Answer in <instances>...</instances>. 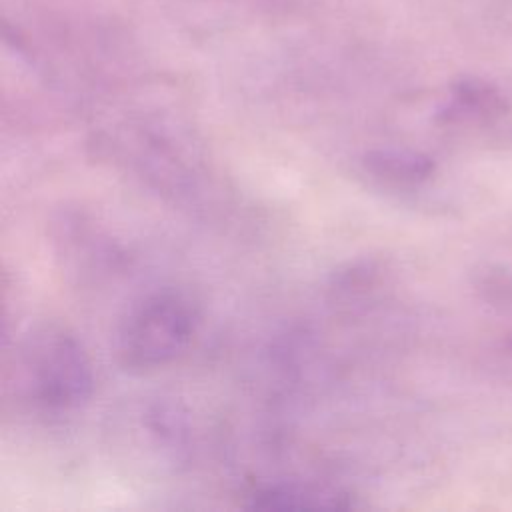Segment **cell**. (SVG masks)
Returning <instances> with one entry per match:
<instances>
[{
  "label": "cell",
  "mask_w": 512,
  "mask_h": 512,
  "mask_svg": "<svg viewBox=\"0 0 512 512\" xmlns=\"http://www.w3.org/2000/svg\"><path fill=\"white\" fill-rule=\"evenodd\" d=\"M200 326L196 302L178 288H156L136 298L118 322L114 350L130 372H150L176 362Z\"/></svg>",
  "instance_id": "2"
},
{
  "label": "cell",
  "mask_w": 512,
  "mask_h": 512,
  "mask_svg": "<svg viewBox=\"0 0 512 512\" xmlns=\"http://www.w3.org/2000/svg\"><path fill=\"white\" fill-rule=\"evenodd\" d=\"M362 170L374 182L388 186V188H416L432 178L436 172L434 160L418 150L412 148H372L364 152Z\"/></svg>",
  "instance_id": "4"
},
{
  "label": "cell",
  "mask_w": 512,
  "mask_h": 512,
  "mask_svg": "<svg viewBox=\"0 0 512 512\" xmlns=\"http://www.w3.org/2000/svg\"><path fill=\"white\" fill-rule=\"evenodd\" d=\"M510 346H512V342H510Z\"/></svg>",
  "instance_id": "7"
},
{
  "label": "cell",
  "mask_w": 512,
  "mask_h": 512,
  "mask_svg": "<svg viewBox=\"0 0 512 512\" xmlns=\"http://www.w3.org/2000/svg\"><path fill=\"white\" fill-rule=\"evenodd\" d=\"M480 290L494 302H512V274L504 270L488 272L480 282Z\"/></svg>",
  "instance_id": "6"
},
{
  "label": "cell",
  "mask_w": 512,
  "mask_h": 512,
  "mask_svg": "<svg viewBox=\"0 0 512 512\" xmlns=\"http://www.w3.org/2000/svg\"><path fill=\"white\" fill-rule=\"evenodd\" d=\"M242 506L252 510H344L354 506L350 492L308 478H274L252 484Z\"/></svg>",
  "instance_id": "3"
},
{
  "label": "cell",
  "mask_w": 512,
  "mask_h": 512,
  "mask_svg": "<svg viewBox=\"0 0 512 512\" xmlns=\"http://www.w3.org/2000/svg\"><path fill=\"white\" fill-rule=\"evenodd\" d=\"M506 112L504 96L482 80H464L454 86L450 104L442 110L446 122H492Z\"/></svg>",
  "instance_id": "5"
},
{
  "label": "cell",
  "mask_w": 512,
  "mask_h": 512,
  "mask_svg": "<svg viewBox=\"0 0 512 512\" xmlns=\"http://www.w3.org/2000/svg\"><path fill=\"white\" fill-rule=\"evenodd\" d=\"M16 392L32 410L64 416L80 410L94 392V366L82 340L66 326L30 328L16 346Z\"/></svg>",
  "instance_id": "1"
}]
</instances>
